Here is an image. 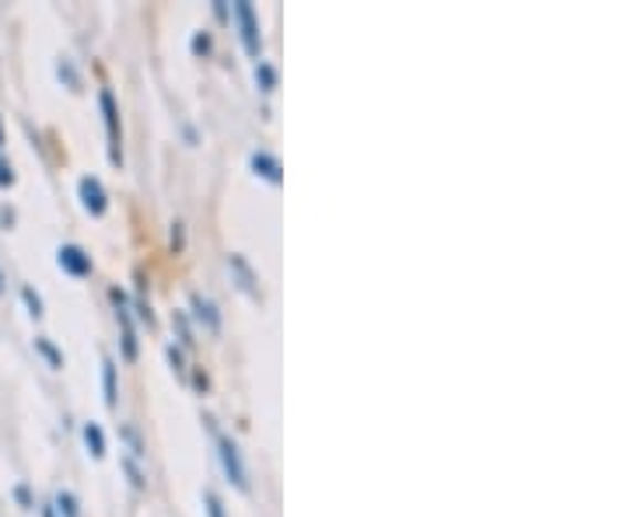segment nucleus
<instances>
[{
  "mask_svg": "<svg viewBox=\"0 0 630 517\" xmlns=\"http://www.w3.org/2000/svg\"><path fill=\"white\" fill-rule=\"evenodd\" d=\"M231 14H235V21H239V35H242L245 53H249L252 60H260V53H263V35H260V18H256V11H252L249 0H235Z\"/></svg>",
  "mask_w": 630,
  "mask_h": 517,
  "instance_id": "f257e3e1",
  "label": "nucleus"
},
{
  "mask_svg": "<svg viewBox=\"0 0 630 517\" xmlns=\"http://www.w3.org/2000/svg\"><path fill=\"white\" fill-rule=\"evenodd\" d=\"M98 105H102V116H105V134H109V161L113 165H123V129H119V105L113 98L109 88H102L98 95Z\"/></svg>",
  "mask_w": 630,
  "mask_h": 517,
  "instance_id": "f03ea898",
  "label": "nucleus"
},
{
  "mask_svg": "<svg viewBox=\"0 0 630 517\" xmlns=\"http://www.w3.org/2000/svg\"><path fill=\"white\" fill-rule=\"evenodd\" d=\"M218 455H221V465H224V476L228 483H235V489L249 493V472L242 465V451L231 437H218Z\"/></svg>",
  "mask_w": 630,
  "mask_h": 517,
  "instance_id": "7ed1b4c3",
  "label": "nucleus"
},
{
  "mask_svg": "<svg viewBox=\"0 0 630 517\" xmlns=\"http://www.w3.org/2000/svg\"><path fill=\"white\" fill-rule=\"evenodd\" d=\"M113 305H116V318H119V329H123V357L126 360H137V329H134V318H130V300L119 287L109 291Z\"/></svg>",
  "mask_w": 630,
  "mask_h": 517,
  "instance_id": "20e7f679",
  "label": "nucleus"
},
{
  "mask_svg": "<svg viewBox=\"0 0 630 517\" xmlns=\"http://www.w3.org/2000/svg\"><path fill=\"white\" fill-rule=\"evenodd\" d=\"M77 197H81V207L92 213V218H102L105 210H109V197H105V186L95 179V176H84L77 182Z\"/></svg>",
  "mask_w": 630,
  "mask_h": 517,
  "instance_id": "39448f33",
  "label": "nucleus"
},
{
  "mask_svg": "<svg viewBox=\"0 0 630 517\" xmlns=\"http://www.w3.org/2000/svg\"><path fill=\"white\" fill-rule=\"evenodd\" d=\"M56 263H60L63 273H71V276H88L92 273V255L84 252L81 245H60Z\"/></svg>",
  "mask_w": 630,
  "mask_h": 517,
  "instance_id": "423d86ee",
  "label": "nucleus"
},
{
  "mask_svg": "<svg viewBox=\"0 0 630 517\" xmlns=\"http://www.w3.org/2000/svg\"><path fill=\"white\" fill-rule=\"evenodd\" d=\"M189 305H193V318L200 321L207 333H221V312H218L214 300L203 297V294H193V297H189Z\"/></svg>",
  "mask_w": 630,
  "mask_h": 517,
  "instance_id": "0eeeda50",
  "label": "nucleus"
},
{
  "mask_svg": "<svg viewBox=\"0 0 630 517\" xmlns=\"http://www.w3.org/2000/svg\"><path fill=\"white\" fill-rule=\"evenodd\" d=\"M42 517H81V504L71 489H56L53 500L42 507Z\"/></svg>",
  "mask_w": 630,
  "mask_h": 517,
  "instance_id": "6e6552de",
  "label": "nucleus"
},
{
  "mask_svg": "<svg viewBox=\"0 0 630 517\" xmlns=\"http://www.w3.org/2000/svg\"><path fill=\"white\" fill-rule=\"evenodd\" d=\"M228 270L231 276L239 279V291H245L249 297H260V287H256V273L249 270V263L242 255H228Z\"/></svg>",
  "mask_w": 630,
  "mask_h": 517,
  "instance_id": "1a4fd4ad",
  "label": "nucleus"
},
{
  "mask_svg": "<svg viewBox=\"0 0 630 517\" xmlns=\"http://www.w3.org/2000/svg\"><path fill=\"white\" fill-rule=\"evenodd\" d=\"M249 165H252V171H256L260 179H266L273 186L281 182V161L273 158V155H266V150H256V155L249 158Z\"/></svg>",
  "mask_w": 630,
  "mask_h": 517,
  "instance_id": "9d476101",
  "label": "nucleus"
},
{
  "mask_svg": "<svg viewBox=\"0 0 630 517\" xmlns=\"http://www.w3.org/2000/svg\"><path fill=\"white\" fill-rule=\"evenodd\" d=\"M84 447H88V455L92 458H105V434H102V426L92 420V423H84Z\"/></svg>",
  "mask_w": 630,
  "mask_h": 517,
  "instance_id": "9b49d317",
  "label": "nucleus"
},
{
  "mask_svg": "<svg viewBox=\"0 0 630 517\" xmlns=\"http://www.w3.org/2000/svg\"><path fill=\"white\" fill-rule=\"evenodd\" d=\"M102 384H105V405H116V360H102Z\"/></svg>",
  "mask_w": 630,
  "mask_h": 517,
  "instance_id": "f8f14e48",
  "label": "nucleus"
},
{
  "mask_svg": "<svg viewBox=\"0 0 630 517\" xmlns=\"http://www.w3.org/2000/svg\"><path fill=\"white\" fill-rule=\"evenodd\" d=\"M56 74H60V81L67 84L71 92H81V74H77V67H74L71 56H63V60L56 63Z\"/></svg>",
  "mask_w": 630,
  "mask_h": 517,
  "instance_id": "ddd939ff",
  "label": "nucleus"
},
{
  "mask_svg": "<svg viewBox=\"0 0 630 517\" xmlns=\"http://www.w3.org/2000/svg\"><path fill=\"white\" fill-rule=\"evenodd\" d=\"M256 84H260V92H273V88H277V71H273L266 60L256 63Z\"/></svg>",
  "mask_w": 630,
  "mask_h": 517,
  "instance_id": "4468645a",
  "label": "nucleus"
},
{
  "mask_svg": "<svg viewBox=\"0 0 630 517\" xmlns=\"http://www.w3.org/2000/svg\"><path fill=\"white\" fill-rule=\"evenodd\" d=\"M35 350H39L42 357H46V360H50V368H63V354H60V350L53 347V342H50L46 336H39V339H35Z\"/></svg>",
  "mask_w": 630,
  "mask_h": 517,
  "instance_id": "2eb2a0df",
  "label": "nucleus"
},
{
  "mask_svg": "<svg viewBox=\"0 0 630 517\" xmlns=\"http://www.w3.org/2000/svg\"><path fill=\"white\" fill-rule=\"evenodd\" d=\"M172 326H176V333H179L182 347H193V329H189V315H186V312H176V315H172Z\"/></svg>",
  "mask_w": 630,
  "mask_h": 517,
  "instance_id": "dca6fc26",
  "label": "nucleus"
},
{
  "mask_svg": "<svg viewBox=\"0 0 630 517\" xmlns=\"http://www.w3.org/2000/svg\"><path fill=\"white\" fill-rule=\"evenodd\" d=\"M203 504H207V517H224V504H221V497L218 493H203Z\"/></svg>",
  "mask_w": 630,
  "mask_h": 517,
  "instance_id": "f3484780",
  "label": "nucleus"
},
{
  "mask_svg": "<svg viewBox=\"0 0 630 517\" xmlns=\"http://www.w3.org/2000/svg\"><path fill=\"white\" fill-rule=\"evenodd\" d=\"M21 297H25V305H29V315L32 318H42V300L32 287H21Z\"/></svg>",
  "mask_w": 630,
  "mask_h": 517,
  "instance_id": "a211bd4d",
  "label": "nucleus"
},
{
  "mask_svg": "<svg viewBox=\"0 0 630 517\" xmlns=\"http://www.w3.org/2000/svg\"><path fill=\"white\" fill-rule=\"evenodd\" d=\"M8 186H14V168H11V161L0 158V189H8Z\"/></svg>",
  "mask_w": 630,
  "mask_h": 517,
  "instance_id": "6ab92c4d",
  "label": "nucleus"
},
{
  "mask_svg": "<svg viewBox=\"0 0 630 517\" xmlns=\"http://www.w3.org/2000/svg\"><path fill=\"white\" fill-rule=\"evenodd\" d=\"M193 53H197V56L210 53V35H207V32H197V35H193Z\"/></svg>",
  "mask_w": 630,
  "mask_h": 517,
  "instance_id": "aec40b11",
  "label": "nucleus"
},
{
  "mask_svg": "<svg viewBox=\"0 0 630 517\" xmlns=\"http://www.w3.org/2000/svg\"><path fill=\"white\" fill-rule=\"evenodd\" d=\"M168 360H172V371H179V374L186 371V368H182V354H179L176 347H168Z\"/></svg>",
  "mask_w": 630,
  "mask_h": 517,
  "instance_id": "412c9836",
  "label": "nucleus"
},
{
  "mask_svg": "<svg viewBox=\"0 0 630 517\" xmlns=\"http://www.w3.org/2000/svg\"><path fill=\"white\" fill-rule=\"evenodd\" d=\"M193 381H197V388L203 392V388H207V374H200V371H197V374H193Z\"/></svg>",
  "mask_w": 630,
  "mask_h": 517,
  "instance_id": "4be33fe9",
  "label": "nucleus"
},
{
  "mask_svg": "<svg viewBox=\"0 0 630 517\" xmlns=\"http://www.w3.org/2000/svg\"><path fill=\"white\" fill-rule=\"evenodd\" d=\"M0 147H4V129H0Z\"/></svg>",
  "mask_w": 630,
  "mask_h": 517,
  "instance_id": "5701e85b",
  "label": "nucleus"
},
{
  "mask_svg": "<svg viewBox=\"0 0 630 517\" xmlns=\"http://www.w3.org/2000/svg\"><path fill=\"white\" fill-rule=\"evenodd\" d=\"M0 291H4V287H0Z\"/></svg>",
  "mask_w": 630,
  "mask_h": 517,
  "instance_id": "b1692460",
  "label": "nucleus"
}]
</instances>
